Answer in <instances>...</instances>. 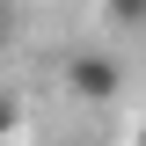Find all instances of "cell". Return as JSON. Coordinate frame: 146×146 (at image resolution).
I'll list each match as a JSON object with an SVG mask.
<instances>
[{
    "label": "cell",
    "mask_w": 146,
    "mask_h": 146,
    "mask_svg": "<svg viewBox=\"0 0 146 146\" xmlns=\"http://www.w3.org/2000/svg\"><path fill=\"white\" fill-rule=\"evenodd\" d=\"M58 80H66L73 102L102 110V102H117V95H124V58H117V51H73Z\"/></svg>",
    "instance_id": "1"
},
{
    "label": "cell",
    "mask_w": 146,
    "mask_h": 146,
    "mask_svg": "<svg viewBox=\"0 0 146 146\" xmlns=\"http://www.w3.org/2000/svg\"><path fill=\"white\" fill-rule=\"evenodd\" d=\"M110 29H146V0H117V7H102Z\"/></svg>",
    "instance_id": "2"
},
{
    "label": "cell",
    "mask_w": 146,
    "mask_h": 146,
    "mask_svg": "<svg viewBox=\"0 0 146 146\" xmlns=\"http://www.w3.org/2000/svg\"><path fill=\"white\" fill-rule=\"evenodd\" d=\"M7 131H22V95L15 88H0V139H7Z\"/></svg>",
    "instance_id": "3"
},
{
    "label": "cell",
    "mask_w": 146,
    "mask_h": 146,
    "mask_svg": "<svg viewBox=\"0 0 146 146\" xmlns=\"http://www.w3.org/2000/svg\"><path fill=\"white\" fill-rule=\"evenodd\" d=\"M131 146H146V117H139V131H131Z\"/></svg>",
    "instance_id": "4"
}]
</instances>
